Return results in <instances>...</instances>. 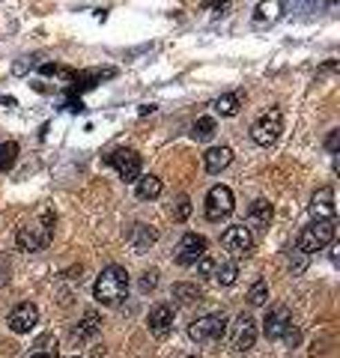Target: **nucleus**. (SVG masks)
Returning a JSON list of instances; mask_svg holds the SVG:
<instances>
[{"mask_svg":"<svg viewBox=\"0 0 340 358\" xmlns=\"http://www.w3.org/2000/svg\"><path fill=\"white\" fill-rule=\"evenodd\" d=\"M99 332H102V317L96 314V310H87L81 323L72 328V341L87 343V341H93V337H96Z\"/></svg>","mask_w":340,"mask_h":358,"instance_id":"16","label":"nucleus"},{"mask_svg":"<svg viewBox=\"0 0 340 358\" xmlns=\"http://www.w3.org/2000/svg\"><path fill=\"white\" fill-rule=\"evenodd\" d=\"M57 352H60L57 335H42V337H36V343H33V350L27 358H57Z\"/></svg>","mask_w":340,"mask_h":358,"instance_id":"21","label":"nucleus"},{"mask_svg":"<svg viewBox=\"0 0 340 358\" xmlns=\"http://www.w3.org/2000/svg\"><path fill=\"white\" fill-rule=\"evenodd\" d=\"M227 335V317L224 314H206L197 317L191 326H188V337L194 343H218Z\"/></svg>","mask_w":340,"mask_h":358,"instance_id":"4","label":"nucleus"},{"mask_svg":"<svg viewBox=\"0 0 340 358\" xmlns=\"http://www.w3.org/2000/svg\"><path fill=\"white\" fill-rule=\"evenodd\" d=\"M206 248H209L206 236H200V233H185L173 251V260L179 266H197V260L206 257Z\"/></svg>","mask_w":340,"mask_h":358,"instance_id":"10","label":"nucleus"},{"mask_svg":"<svg viewBox=\"0 0 340 358\" xmlns=\"http://www.w3.org/2000/svg\"><path fill=\"white\" fill-rule=\"evenodd\" d=\"M155 239H158V230H153L149 224H135L131 227V245H135L138 254L149 251V245H155Z\"/></svg>","mask_w":340,"mask_h":358,"instance_id":"19","label":"nucleus"},{"mask_svg":"<svg viewBox=\"0 0 340 358\" xmlns=\"http://www.w3.org/2000/svg\"><path fill=\"white\" fill-rule=\"evenodd\" d=\"M36 323H39V308L33 305V301H21V305H15L12 310H9V317H6V326H9V332H15V335H30Z\"/></svg>","mask_w":340,"mask_h":358,"instance_id":"11","label":"nucleus"},{"mask_svg":"<svg viewBox=\"0 0 340 358\" xmlns=\"http://www.w3.org/2000/svg\"><path fill=\"white\" fill-rule=\"evenodd\" d=\"M281 131H283V114L278 108H269L266 114H260L257 122L251 126V138H254V144H260V147H275Z\"/></svg>","mask_w":340,"mask_h":358,"instance_id":"5","label":"nucleus"},{"mask_svg":"<svg viewBox=\"0 0 340 358\" xmlns=\"http://www.w3.org/2000/svg\"><path fill=\"white\" fill-rule=\"evenodd\" d=\"M266 299H269V284L266 281H257V284L248 290V305L251 308H263L266 305Z\"/></svg>","mask_w":340,"mask_h":358,"instance_id":"27","label":"nucleus"},{"mask_svg":"<svg viewBox=\"0 0 340 358\" xmlns=\"http://www.w3.org/2000/svg\"><path fill=\"white\" fill-rule=\"evenodd\" d=\"M325 147H328V153H337V147H340V129H334L332 135H328L325 140Z\"/></svg>","mask_w":340,"mask_h":358,"instance_id":"31","label":"nucleus"},{"mask_svg":"<svg viewBox=\"0 0 340 358\" xmlns=\"http://www.w3.org/2000/svg\"><path fill=\"white\" fill-rule=\"evenodd\" d=\"M292 254H296V260L290 257V269H292V275H301V272H305V266H308V254H301L299 248L292 251Z\"/></svg>","mask_w":340,"mask_h":358,"instance_id":"30","label":"nucleus"},{"mask_svg":"<svg viewBox=\"0 0 340 358\" xmlns=\"http://www.w3.org/2000/svg\"><path fill=\"white\" fill-rule=\"evenodd\" d=\"M173 299L179 305H194V301L203 299V290L197 284H173Z\"/></svg>","mask_w":340,"mask_h":358,"instance_id":"23","label":"nucleus"},{"mask_svg":"<svg viewBox=\"0 0 340 358\" xmlns=\"http://www.w3.org/2000/svg\"><path fill=\"white\" fill-rule=\"evenodd\" d=\"M108 164L120 173V179H126V182H135V179L140 176V167H144L140 153H138V149H131V147L113 149V153L108 156Z\"/></svg>","mask_w":340,"mask_h":358,"instance_id":"8","label":"nucleus"},{"mask_svg":"<svg viewBox=\"0 0 340 358\" xmlns=\"http://www.w3.org/2000/svg\"><path fill=\"white\" fill-rule=\"evenodd\" d=\"M334 236H337V224H334V218H314L305 230L299 233L296 248H299L301 254H314V251H323L325 245H332Z\"/></svg>","mask_w":340,"mask_h":358,"instance_id":"3","label":"nucleus"},{"mask_svg":"<svg viewBox=\"0 0 340 358\" xmlns=\"http://www.w3.org/2000/svg\"><path fill=\"white\" fill-rule=\"evenodd\" d=\"M215 129H218V126H215L212 117H200V120H197L194 126H191V138H194V140H209V138L215 135Z\"/></svg>","mask_w":340,"mask_h":358,"instance_id":"26","label":"nucleus"},{"mask_svg":"<svg viewBox=\"0 0 340 358\" xmlns=\"http://www.w3.org/2000/svg\"><path fill=\"white\" fill-rule=\"evenodd\" d=\"M126 293H129V272L117 266V263L102 269V275L96 278V284H93V299L105 308L120 305V299H126Z\"/></svg>","mask_w":340,"mask_h":358,"instance_id":"2","label":"nucleus"},{"mask_svg":"<svg viewBox=\"0 0 340 358\" xmlns=\"http://www.w3.org/2000/svg\"><path fill=\"white\" fill-rule=\"evenodd\" d=\"M54 212L48 206H42L36 212V218H30L27 224H21L15 233V245L18 251H27V254H36V251H45L51 245V236H54Z\"/></svg>","mask_w":340,"mask_h":358,"instance_id":"1","label":"nucleus"},{"mask_svg":"<svg viewBox=\"0 0 340 358\" xmlns=\"http://www.w3.org/2000/svg\"><path fill=\"white\" fill-rule=\"evenodd\" d=\"M257 337H260L257 319L242 310V314L233 319V326H230V346H233L236 352H248L251 346L257 343Z\"/></svg>","mask_w":340,"mask_h":358,"instance_id":"7","label":"nucleus"},{"mask_svg":"<svg viewBox=\"0 0 340 358\" xmlns=\"http://www.w3.org/2000/svg\"><path fill=\"white\" fill-rule=\"evenodd\" d=\"M221 245H224V251L230 254V260H242L254 251L257 239H254V233L245 227V224H233V227H227L221 233Z\"/></svg>","mask_w":340,"mask_h":358,"instance_id":"6","label":"nucleus"},{"mask_svg":"<svg viewBox=\"0 0 340 358\" xmlns=\"http://www.w3.org/2000/svg\"><path fill=\"white\" fill-rule=\"evenodd\" d=\"M135 182H138V188H135V191H138V197H140V200H155V197L162 194V188H164V185H162V179H158L155 173L138 176Z\"/></svg>","mask_w":340,"mask_h":358,"instance_id":"20","label":"nucleus"},{"mask_svg":"<svg viewBox=\"0 0 340 358\" xmlns=\"http://www.w3.org/2000/svg\"><path fill=\"white\" fill-rule=\"evenodd\" d=\"M292 326V314L287 305H275L266 310V319H263V335L269 337V341H281L283 332Z\"/></svg>","mask_w":340,"mask_h":358,"instance_id":"12","label":"nucleus"},{"mask_svg":"<svg viewBox=\"0 0 340 358\" xmlns=\"http://www.w3.org/2000/svg\"><path fill=\"white\" fill-rule=\"evenodd\" d=\"M272 218H275V206H272L266 197H257V200L248 206V230H257V233L269 230Z\"/></svg>","mask_w":340,"mask_h":358,"instance_id":"13","label":"nucleus"},{"mask_svg":"<svg viewBox=\"0 0 340 358\" xmlns=\"http://www.w3.org/2000/svg\"><path fill=\"white\" fill-rule=\"evenodd\" d=\"M170 215H173V221H185L188 215H191V197H188V194H179L176 203H173V209H170Z\"/></svg>","mask_w":340,"mask_h":358,"instance_id":"28","label":"nucleus"},{"mask_svg":"<svg viewBox=\"0 0 340 358\" xmlns=\"http://www.w3.org/2000/svg\"><path fill=\"white\" fill-rule=\"evenodd\" d=\"M242 108V93H227V96H218L212 102V111L218 117H236Z\"/></svg>","mask_w":340,"mask_h":358,"instance_id":"22","label":"nucleus"},{"mask_svg":"<svg viewBox=\"0 0 340 358\" xmlns=\"http://www.w3.org/2000/svg\"><path fill=\"white\" fill-rule=\"evenodd\" d=\"M155 287H158V269L144 272V278H140V293H153Z\"/></svg>","mask_w":340,"mask_h":358,"instance_id":"29","label":"nucleus"},{"mask_svg":"<svg viewBox=\"0 0 340 358\" xmlns=\"http://www.w3.org/2000/svg\"><path fill=\"white\" fill-rule=\"evenodd\" d=\"M212 278H215V284H218V287H233L236 278H239V263H236V260H221V263H215Z\"/></svg>","mask_w":340,"mask_h":358,"instance_id":"18","label":"nucleus"},{"mask_svg":"<svg viewBox=\"0 0 340 358\" xmlns=\"http://www.w3.org/2000/svg\"><path fill=\"white\" fill-rule=\"evenodd\" d=\"M308 209L314 218H334V188H317Z\"/></svg>","mask_w":340,"mask_h":358,"instance_id":"15","label":"nucleus"},{"mask_svg":"<svg viewBox=\"0 0 340 358\" xmlns=\"http://www.w3.org/2000/svg\"><path fill=\"white\" fill-rule=\"evenodd\" d=\"M15 158H18V144H15V140H6V144H0V173L12 171V167H15Z\"/></svg>","mask_w":340,"mask_h":358,"instance_id":"25","label":"nucleus"},{"mask_svg":"<svg viewBox=\"0 0 340 358\" xmlns=\"http://www.w3.org/2000/svg\"><path fill=\"white\" fill-rule=\"evenodd\" d=\"M283 15V0H263L257 6V21H278Z\"/></svg>","mask_w":340,"mask_h":358,"instance_id":"24","label":"nucleus"},{"mask_svg":"<svg viewBox=\"0 0 340 358\" xmlns=\"http://www.w3.org/2000/svg\"><path fill=\"white\" fill-rule=\"evenodd\" d=\"M75 358H78V355H75Z\"/></svg>","mask_w":340,"mask_h":358,"instance_id":"33","label":"nucleus"},{"mask_svg":"<svg viewBox=\"0 0 340 358\" xmlns=\"http://www.w3.org/2000/svg\"><path fill=\"white\" fill-rule=\"evenodd\" d=\"M188 358H197V355H188Z\"/></svg>","mask_w":340,"mask_h":358,"instance_id":"32","label":"nucleus"},{"mask_svg":"<svg viewBox=\"0 0 340 358\" xmlns=\"http://www.w3.org/2000/svg\"><path fill=\"white\" fill-rule=\"evenodd\" d=\"M233 162V149L230 147H212V149H206V156H203V167H206V173H221L227 171Z\"/></svg>","mask_w":340,"mask_h":358,"instance_id":"17","label":"nucleus"},{"mask_svg":"<svg viewBox=\"0 0 340 358\" xmlns=\"http://www.w3.org/2000/svg\"><path fill=\"white\" fill-rule=\"evenodd\" d=\"M147 326H149V335L155 337H167L170 328H173V308L167 305V301H162V305H155L153 310H149L147 317Z\"/></svg>","mask_w":340,"mask_h":358,"instance_id":"14","label":"nucleus"},{"mask_svg":"<svg viewBox=\"0 0 340 358\" xmlns=\"http://www.w3.org/2000/svg\"><path fill=\"white\" fill-rule=\"evenodd\" d=\"M236 209V200H233V191L227 185H212L209 194H206V218L209 221H224L227 215H233Z\"/></svg>","mask_w":340,"mask_h":358,"instance_id":"9","label":"nucleus"}]
</instances>
